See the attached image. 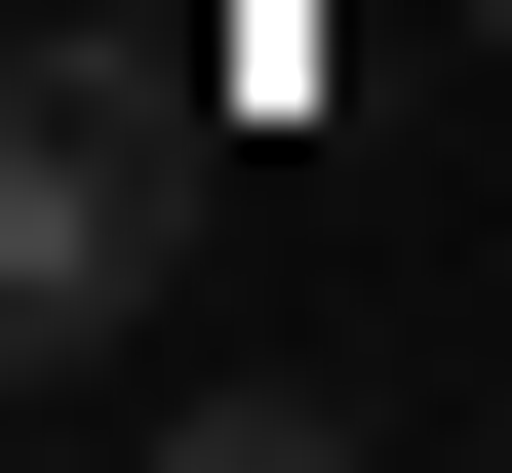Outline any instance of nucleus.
Instances as JSON below:
<instances>
[{
	"label": "nucleus",
	"mask_w": 512,
	"mask_h": 473,
	"mask_svg": "<svg viewBox=\"0 0 512 473\" xmlns=\"http://www.w3.org/2000/svg\"><path fill=\"white\" fill-rule=\"evenodd\" d=\"M197 119H237V40H40L0 79V434L119 395V316L197 276Z\"/></svg>",
	"instance_id": "f257e3e1"
}]
</instances>
